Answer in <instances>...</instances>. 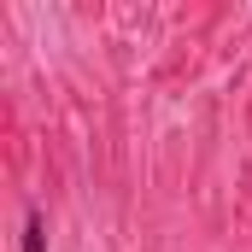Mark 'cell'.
Here are the masks:
<instances>
[{
    "label": "cell",
    "mask_w": 252,
    "mask_h": 252,
    "mask_svg": "<svg viewBox=\"0 0 252 252\" xmlns=\"http://www.w3.org/2000/svg\"><path fill=\"white\" fill-rule=\"evenodd\" d=\"M18 252H47V217L30 205L24 211V235H18Z\"/></svg>",
    "instance_id": "1"
}]
</instances>
